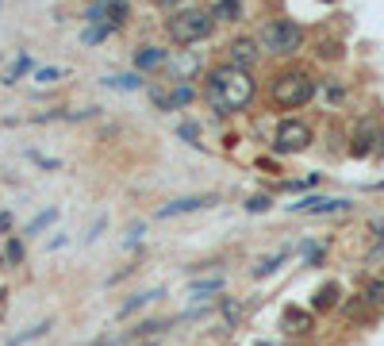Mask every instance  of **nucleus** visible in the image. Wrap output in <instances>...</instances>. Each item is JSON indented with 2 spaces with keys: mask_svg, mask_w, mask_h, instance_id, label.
Listing matches in <instances>:
<instances>
[{
  "mask_svg": "<svg viewBox=\"0 0 384 346\" xmlns=\"http://www.w3.org/2000/svg\"><path fill=\"white\" fill-rule=\"evenodd\" d=\"M127 16H131V4H127V0H108V16H104V24H112L119 31V27L127 24Z\"/></svg>",
  "mask_w": 384,
  "mask_h": 346,
  "instance_id": "18",
  "label": "nucleus"
},
{
  "mask_svg": "<svg viewBox=\"0 0 384 346\" xmlns=\"http://www.w3.org/2000/svg\"><path fill=\"white\" fill-rule=\"evenodd\" d=\"M311 142H315V135H311V127L304 124V120H284V124L277 127L273 150L277 154H304Z\"/></svg>",
  "mask_w": 384,
  "mask_h": 346,
  "instance_id": "5",
  "label": "nucleus"
},
{
  "mask_svg": "<svg viewBox=\"0 0 384 346\" xmlns=\"http://www.w3.org/2000/svg\"><path fill=\"white\" fill-rule=\"evenodd\" d=\"M169 62V50H162V47H142V50H134V69L139 74H146V69H158V66H166Z\"/></svg>",
  "mask_w": 384,
  "mask_h": 346,
  "instance_id": "11",
  "label": "nucleus"
},
{
  "mask_svg": "<svg viewBox=\"0 0 384 346\" xmlns=\"http://www.w3.org/2000/svg\"><path fill=\"white\" fill-rule=\"evenodd\" d=\"M27 69H31V58L24 54V58H19V62H16V66H12L8 74H4V85H16V77H24Z\"/></svg>",
  "mask_w": 384,
  "mask_h": 346,
  "instance_id": "25",
  "label": "nucleus"
},
{
  "mask_svg": "<svg viewBox=\"0 0 384 346\" xmlns=\"http://www.w3.org/2000/svg\"><path fill=\"white\" fill-rule=\"evenodd\" d=\"M158 8H177V0H158Z\"/></svg>",
  "mask_w": 384,
  "mask_h": 346,
  "instance_id": "35",
  "label": "nucleus"
},
{
  "mask_svg": "<svg viewBox=\"0 0 384 346\" xmlns=\"http://www.w3.org/2000/svg\"><path fill=\"white\" fill-rule=\"evenodd\" d=\"M158 297H166V288H150V293H139L134 300H127L123 308H119V315H131V312H139V308H146V304H154Z\"/></svg>",
  "mask_w": 384,
  "mask_h": 346,
  "instance_id": "19",
  "label": "nucleus"
},
{
  "mask_svg": "<svg viewBox=\"0 0 384 346\" xmlns=\"http://www.w3.org/2000/svg\"><path fill=\"white\" fill-rule=\"evenodd\" d=\"M323 4H338V0H323Z\"/></svg>",
  "mask_w": 384,
  "mask_h": 346,
  "instance_id": "36",
  "label": "nucleus"
},
{
  "mask_svg": "<svg viewBox=\"0 0 384 346\" xmlns=\"http://www.w3.org/2000/svg\"><path fill=\"white\" fill-rule=\"evenodd\" d=\"M361 297L369 300V308H373V312H384V277H369Z\"/></svg>",
  "mask_w": 384,
  "mask_h": 346,
  "instance_id": "16",
  "label": "nucleus"
},
{
  "mask_svg": "<svg viewBox=\"0 0 384 346\" xmlns=\"http://www.w3.org/2000/svg\"><path fill=\"white\" fill-rule=\"evenodd\" d=\"M319 81L308 74V69L293 66V69H281V74L273 77V85H269V97L277 100L281 108H304L311 97H315Z\"/></svg>",
  "mask_w": 384,
  "mask_h": 346,
  "instance_id": "2",
  "label": "nucleus"
},
{
  "mask_svg": "<svg viewBox=\"0 0 384 346\" xmlns=\"http://www.w3.org/2000/svg\"><path fill=\"white\" fill-rule=\"evenodd\" d=\"M223 285H227L223 277H211V281H192V285H189V293H192L196 300H200V297H211V293H223Z\"/></svg>",
  "mask_w": 384,
  "mask_h": 346,
  "instance_id": "21",
  "label": "nucleus"
},
{
  "mask_svg": "<svg viewBox=\"0 0 384 346\" xmlns=\"http://www.w3.org/2000/svg\"><path fill=\"white\" fill-rule=\"evenodd\" d=\"M12 227V215L8 212H0V231H8Z\"/></svg>",
  "mask_w": 384,
  "mask_h": 346,
  "instance_id": "33",
  "label": "nucleus"
},
{
  "mask_svg": "<svg viewBox=\"0 0 384 346\" xmlns=\"http://www.w3.org/2000/svg\"><path fill=\"white\" fill-rule=\"evenodd\" d=\"M211 27H216V19H211V12H204V8H181V12H169V19H166V31L177 47L204 42L211 35Z\"/></svg>",
  "mask_w": 384,
  "mask_h": 346,
  "instance_id": "3",
  "label": "nucleus"
},
{
  "mask_svg": "<svg viewBox=\"0 0 384 346\" xmlns=\"http://www.w3.org/2000/svg\"><path fill=\"white\" fill-rule=\"evenodd\" d=\"M31 162H35V165H42V170H62V162H58V158H42V154H31Z\"/></svg>",
  "mask_w": 384,
  "mask_h": 346,
  "instance_id": "30",
  "label": "nucleus"
},
{
  "mask_svg": "<svg viewBox=\"0 0 384 346\" xmlns=\"http://www.w3.org/2000/svg\"><path fill=\"white\" fill-rule=\"evenodd\" d=\"M216 197H177L169 204L158 208V220H173V215H189V212H200V208H211Z\"/></svg>",
  "mask_w": 384,
  "mask_h": 346,
  "instance_id": "8",
  "label": "nucleus"
},
{
  "mask_svg": "<svg viewBox=\"0 0 384 346\" xmlns=\"http://www.w3.org/2000/svg\"><path fill=\"white\" fill-rule=\"evenodd\" d=\"M89 346H116V338H92Z\"/></svg>",
  "mask_w": 384,
  "mask_h": 346,
  "instance_id": "34",
  "label": "nucleus"
},
{
  "mask_svg": "<svg viewBox=\"0 0 384 346\" xmlns=\"http://www.w3.org/2000/svg\"><path fill=\"white\" fill-rule=\"evenodd\" d=\"M112 31H116V27H112V24H92L89 31L81 35V42H85V47H96V42H104Z\"/></svg>",
  "mask_w": 384,
  "mask_h": 346,
  "instance_id": "23",
  "label": "nucleus"
},
{
  "mask_svg": "<svg viewBox=\"0 0 384 346\" xmlns=\"http://www.w3.org/2000/svg\"><path fill=\"white\" fill-rule=\"evenodd\" d=\"M4 254H8L12 265H19L24 262V239H8V250H4Z\"/></svg>",
  "mask_w": 384,
  "mask_h": 346,
  "instance_id": "26",
  "label": "nucleus"
},
{
  "mask_svg": "<svg viewBox=\"0 0 384 346\" xmlns=\"http://www.w3.org/2000/svg\"><path fill=\"white\" fill-rule=\"evenodd\" d=\"M104 223H108V220H104V215H101V220L92 223V231H89V235H85V242H96V239H101V231H104Z\"/></svg>",
  "mask_w": 384,
  "mask_h": 346,
  "instance_id": "31",
  "label": "nucleus"
},
{
  "mask_svg": "<svg viewBox=\"0 0 384 346\" xmlns=\"http://www.w3.org/2000/svg\"><path fill=\"white\" fill-rule=\"evenodd\" d=\"M288 258H293V250H288V247H281V250H273V254L258 258V265H254L250 273H254V277H258V281H261V277H273V273L281 270V265L288 262Z\"/></svg>",
  "mask_w": 384,
  "mask_h": 346,
  "instance_id": "12",
  "label": "nucleus"
},
{
  "mask_svg": "<svg viewBox=\"0 0 384 346\" xmlns=\"http://www.w3.org/2000/svg\"><path fill=\"white\" fill-rule=\"evenodd\" d=\"M104 85H108V89H119V92H134V89H142L139 74H119V77H104Z\"/></svg>",
  "mask_w": 384,
  "mask_h": 346,
  "instance_id": "22",
  "label": "nucleus"
},
{
  "mask_svg": "<svg viewBox=\"0 0 384 346\" xmlns=\"http://www.w3.org/2000/svg\"><path fill=\"white\" fill-rule=\"evenodd\" d=\"M177 135H181L189 147H200V124H181V127H177Z\"/></svg>",
  "mask_w": 384,
  "mask_h": 346,
  "instance_id": "24",
  "label": "nucleus"
},
{
  "mask_svg": "<svg viewBox=\"0 0 384 346\" xmlns=\"http://www.w3.org/2000/svg\"><path fill=\"white\" fill-rule=\"evenodd\" d=\"M376 158H384V127H381V135H376Z\"/></svg>",
  "mask_w": 384,
  "mask_h": 346,
  "instance_id": "32",
  "label": "nucleus"
},
{
  "mask_svg": "<svg viewBox=\"0 0 384 346\" xmlns=\"http://www.w3.org/2000/svg\"><path fill=\"white\" fill-rule=\"evenodd\" d=\"M261 58V42H254V39H234V42H227V62L231 66H238V69H254V62Z\"/></svg>",
  "mask_w": 384,
  "mask_h": 346,
  "instance_id": "7",
  "label": "nucleus"
},
{
  "mask_svg": "<svg viewBox=\"0 0 384 346\" xmlns=\"http://www.w3.org/2000/svg\"><path fill=\"white\" fill-rule=\"evenodd\" d=\"M269 204H273V200H269L265 192H258V197L246 200V212H269Z\"/></svg>",
  "mask_w": 384,
  "mask_h": 346,
  "instance_id": "27",
  "label": "nucleus"
},
{
  "mask_svg": "<svg viewBox=\"0 0 384 346\" xmlns=\"http://www.w3.org/2000/svg\"><path fill=\"white\" fill-rule=\"evenodd\" d=\"M323 254H326V247H311V250H308V258H304V265H308V270L323 265Z\"/></svg>",
  "mask_w": 384,
  "mask_h": 346,
  "instance_id": "29",
  "label": "nucleus"
},
{
  "mask_svg": "<svg viewBox=\"0 0 384 346\" xmlns=\"http://www.w3.org/2000/svg\"><path fill=\"white\" fill-rule=\"evenodd\" d=\"M35 77H39L42 85H51V81H58V77H66V69H58V66H46V69H39Z\"/></svg>",
  "mask_w": 384,
  "mask_h": 346,
  "instance_id": "28",
  "label": "nucleus"
},
{
  "mask_svg": "<svg viewBox=\"0 0 384 346\" xmlns=\"http://www.w3.org/2000/svg\"><path fill=\"white\" fill-rule=\"evenodd\" d=\"M169 74H173V81H192V77L200 74V54H192V50H184V54H169Z\"/></svg>",
  "mask_w": 384,
  "mask_h": 346,
  "instance_id": "10",
  "label": "nucleus"
},
{
  "mask_svg": "<svg viewBox=\"0 0 384 346\" xmlns=\"http://www.w3.org/2000/svg\"><path fill=\"white\" fill-rule=\"evenodd\" d=\"M354 200L346 197H304L296 204H288V212L296 215H338V212H350Z\"/></svg>",
  "mask_w": 384,
  "mask_h": 346,
  "instance_id": "6",
  "label": "nucleus"
},
{
  "mask_svg": "<svg viewBox=\"0 0 384 346\" xmlns=\"http://www.w3.org/2000/svg\"><path fill=\"white\" fill-rule=\"evenodd\" d=\"M281 323H284V331H293V335H304V331H311V315L304 312V308H288Z\"/></svg>",
  "mask_w": 384,
  "mask_h": 346,
  "instance_id": "15",
  "label": "nucleus"
},
{
  "mask_svg": "<svg viewBox=\"0 0 384 346\" xmlns=\"http://www.w3.org/2000/svg\"><path fill=\"white\" fill-rule=\"evenodd\" d=\"M51 327H54V320H39V323H31V327H27V331H19V335H12L4 346H27V343H35V338L51 335Z\"/></svg>",
  "mask_w": 384,
  "mask_h": 346,
  "instance_id": "14",
  "label": "nucleus"
},
{
  "mask_svg": "<svg viewBox=\"0 0 384 346\" xmlns=\"http://www.w3.org/2000/svg\"><path fill=\"white\" fill-rule=\"evenodd\" d=\"M54 220H58V208H46V212H39V215H35V220L24 227V239H31V235H39V231H46Z\"/></svg>",
  "mask_w": 384,
  "mask_h": 346,
  "instance_id": "20",
  "label": "nucleus"
},
{
  "mask_svg": "<svg viewBox=\"0 0 384 346\" xmlns=\"http://www.w3.org/2000/svg\"><path fill=\"white\" fill-rule=\"evenodd\" d=\"M258 42L265 47V54H273V58H293L304 42V27L296 24V19H269V24L261 27Z\"/></svg>",
  "mask_w": 384,
  "mask_h": 346,
  "instance_id": "4",
  "label": "nucleus"
},
{
  "mask_svg": "<svg viewBox=\"0 0 384 346\" xmlns=\"http://www.w3.org/2000/svg\"><path fill=\"white\" fill-rule=\"evenodd\" d=\"M211 19L216 24H238L243 19V0H216L211 4Z\"/></svg>",
  "mask_w": 384,
  "mask_h": 346,
  "instance_id": "13",
  "label": "nucleus"
},
{
  "mask_svg": "<svg viewBox=\"0 0 384 346\" xmlns=\"http://www.w3.org/2000/svg\"><path fill=\"white\" fill-rule=\"evenodd\" d=\"M338 304V285H323V288H315V300H311V308H315V312H331V308Z\"/></svg>",
  "mask_w": 384,
  "mask_h": 346,
  "instance_id": "17",
  "label": "nucleus"
},
{
  "mask_svg": "<svg viewBox=\"0 0 384 346\" xmlns=\"http://www.w3.org/2000/svg\"><path fill=\"white\" fill-rule=\"evenodd\" d=\"M254 92H258V85H254L250 69H238V66H231V62L211 69L208 85H204V97H208V104L216 108L219 115L243 112V108L254 100Z\"/></svg>",
  "mask_w": 384,
  "mask_h": 346,
  "instance_id": "1",
  "label": "nucleus"
},
{
  "mask_svg": "<svg viewBox=\"0 0 384 346\" xmlns=\"http://www.w3.org/2000/svg\"><path fill=\"white\" fill-rule=\"evenodd\" d=\"M376 135H381V127L373 124V120H365V124L354 131V142H350V154L354 158H369L376 154Z\"/></svg>",
  "mask_w": 384,
  "mask_h": 346,
  "instance_id": "9",
  "label": "nucleus"
}]
</instances>
